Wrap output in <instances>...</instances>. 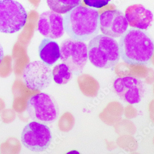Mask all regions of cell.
<instances>
[{"instance_id": "1", "label": "cell", "mask_w": 154, "mask_h": 154, "mask_svg": "<svg viewBox=\"0 0 154 154\" xmlns=\"http://www.w3.org/2000/svg\"><path fill=\"white\" fill-rule=\"evenodd\" d=\"M120 57L125 63L145 65L154 53V42L143 30L131 28L121 36L119 43Z\"/></svg>"}, {"instance_id": "2", "label": "cell", "mask_w": 154, "mask_h": 154, "mask_svg": "<svg viewBox=\"0 0 154 154\" xmlns=\"http://www.w3.org/2000/svg\"><path fill=\"white\" fill-rule=\"evenodd\" d=\"M99 16L94 8L77 6L64 15V30L72 39L89 40L99 32Z\"/></svg>"}, {"instance_id": "3", "label": "cell", "mask_w": 154, "mask_h": 154, "mask_svg": "<svg viewBox=\"0 0 154 154\" xmlns=\"http://www.w3.org/2000/svg\"><path fill=\"white\" fill-rule=\"evenodd\" d=\"M88 58L93 65L100 69L111 68L120 59L119 45L113 38L96 35L89 41Z\"/></svg>"}, {"instance_id": "4", "label": "cell", "mask_w": 154, "mask_h": 154, "mask_svg": "<svg viewBox=\"0 0 154 154\" xmlns=\"http://www.w3.org/2000/svg\"><path fill=\"white\" fill-rule=\"evenodd\" d=\"M27 14L20 3L14 0H0V32L14 33L26 24Z\"/></svg>"}, {"instance_id": "5", "label": "cell", "mask_w": 154, "mask_h": 154, "mask_svg": "<svg viewBox=\"0 0 154 154\" xmlns=\"http://www.w3.org/2000/svg\"><path fill=\"white\" fill-rule=\"evenodd\" d=\"M60 59L69 67L73 74L78 75L87 63V45L82 41L72 38L66 39L61 44Z\"/></svg>"}, {"instance_id": "6", "label": "cell", "mask_w": 154, "mask_h": 154, "mask_svg": "<svg viewBox=\"0 0 154 154\" xmlns=\"http://www.w3.org/2000/svg\"><path fill=\"white\" fill-rule=\"evenodd\" d=\"M26 111L32 119L43 123L53 122L58 115L56 102L51 96L44 93L35 94L29 99Z\"/></svg>"}, {"instance_id": "7", "label": "cell", "mask_w": 154, "mask_h": 154, "mask_svg": "<svg viewBox=\"0 0 154 154\" xmlns=\"http://www.w3.org/2000/svg\"><path fill=\"white\" fill-rule=\"evenodd\" d=\"M21 142L29 150L40 152L46 150L51 144L52 135L47 125L37 121H32L23 129Z\"/></svg>"}, {"instance_id": "8", "label": "cell", "mask_w": 154, "mask_h": 154, "mask_svg": "<svg viewBox=\"0 0 154 154\" xmlns=\"http://www.w3.org/2000/svg\"><path fill=\"white\" fill-rule=\"evenodd\" d=\"M52 71L49 66L40 61L28 63L24 69L23 79L26 87L32 90H41L50 84Z\"/></svg>"}, {"instance_id": "9", "label": "cell", "mask_w": 154, "mask_h": 154, "mask_svg": "<svg viewBox=\"0 0 154 154\" xmlns=\"http://www.w3.org/2000/svg\"><path fill=\"white\" fill-rule=\"evenodd\" d=\"M113 87L115 93L123 100L130 104L139 103L145 91L142 81L131 76L117 78Z\"/></svg>"}, {"instance_id": "10", "label": "cell", "mask_w": 154, "mask_h": 154, "mask_svg": "<svg viewBox=\"0 0 154 154\" xmlns=\"http://www.w3.org/2000/svg\"><path fill=\"white\" fill-rule=\"evenodd\" d=\"M100 28L104 35L118 38L124 34L128 28L125 15L118 10H107L99 16Z\"/></svg>"}, {"instance_id": "11", "label": "cell", "mask_w": 154, "mask_h": 154, "mask_svg": "<svg viewBox=\"0 0 154 154\" xmlns=\"http://www.w3.org/2000/svg\"><path fill=\"white\" fill-rule=\"evenodd\" d=\"M38 30L45 37L60 38L64 33L63 18L52 11L44 12L39 17Z\"/></svg>"}, {"instance_id": "12", "label": "cell", "mask_w": 154, "mask_h": 154, "mask_svg": "<svg viewBox=\"0 0 154 154\" xmlns=\"http://www.w3.org/2000/svg\"><path fill=\"white\" fill-rule=\"evenodd\" d=\"M125 15L130 26L142 30H146L151 26L154 18L151 11L141 4L128 7Z\"/></svg>"}, {"instance_id": "13", "label": "cell", "mask_w": 154, "mask_h": 154, "mask_svg": "<svg viewBox=\"0 0 154 154\" xmlns=\"http://www.w3.org/2000/svg\"><path fill=\"white\" fill-rule=\"evenodd\" d=\"M38 52L43 62L49 66H52L60 58L59 45L56 41L50 38H44L41 41Z\"/></svg>"}, {"instance_id": "14", "label": "cell", "mask_w": 154, "mask_h": 154, "mask_svg": "<svg viewBox=\"0 0 154 154\" xmlns=\"http://www.w3.org/2000/svg\"><path fill=\"white\" fill-rule=\"evenodd\" d=\"M49 8L58 14H65L79 6L81 0H46Z\"/></svg>"}, {"instance_id": "15", "label": "cell", "mask_w": 154, "mask_h": 154, "mask_svg": "<svg viewBox=\"0 0 154 154\" xmlns=\"http://www.w3.org/2000/svg\"><path fill=\"white\" fill-rule=\"evenodd\" d=\"M72 74L69 67L64 63L56 65L52 71L54 82L59 85L67 84L72 78Z\"/></svg>"}, {"instance_id": "16", "label": "cell", "mask_w": 154, "mask_h": 154, "mask_svg": "<svg viewBox=\"0 0 154 154\" xmlns=\"http://www.w3.org/2000/svg\"><path fill=\"white\" fill-rule=\"evenodd\" d=\"M111 0H83L86 5L90 7L100 8L106 6Z\"/></svg>"}, {"instance_id": "17", "label": "cell", "mask_w": 154, "mask_h": 154, "mask_svg": "<svg viewBox=\"0 0 154 154\" xmlns=\"http://www.w3.org/2000/svg\"><path fill=\"white\" fill-rule=\"evenodd\" d=\"M3 57H4V52H3V48L1 45L0 44V63L2 62Z\"/></svg>"}]
</instances>
